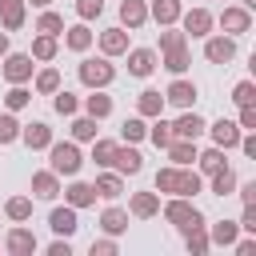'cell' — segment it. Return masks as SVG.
<instances>
[{
	"label": "cell",
	"instance_id": "94428289",
	"mask_svg": "<svg viewBox=\"0 0 256 256\" xmlns=\"http://www.w3.org/2000/svg\"><path fill=\"white\" fill-rule=\"evenodd\" d=\"M240 8H248V12H252V8H256V0H240Z\"/></svg>",
	"mask_w": 256,
	"mask_h": 256
},
{
	"label": "cell",
	"instance_id": "8fae6325",
	"mask_svg": "<svg viewBox=\"0 0 256 256\" xmlns=\"http://www.w3.org/2000/svg\"><path fill=\"white\" fill-rule=\"evenodd\" d=\"M164 104L192 108V104H196V84H192V80H184V76H176V80L168 84V92H164Z\"/></svg>",
	"mask_w": 256,
	"mask_h": 256
},
{
	"label": "cell",
	"instance_id": "ffe728a7",
	"mask_svg": "<svg viewBox=\"0 0 256 256\" xmlns=\"http://www.w3.org/2000/svg\"><path fill=\"white\" fill-rule=\"evenodd\" d=\"M164 152H168V160H172L176 168H192V164H196V140H180V136H176Z\"/></svg>",
	"mask_w": 256,
	"mask_h": 256
},
{
	"label": "cell",
	"instance_id": "5bb4252c",
	"mask_svg": "<svg viewBox=\"0 0 256 256\" xmlns=\"http://www.w3.org/2000/svg\"><path fill=\"white\" fill-rule=\"evenodd\" d=\"M128 212H132L136 220H152V216L160 212V192H132Z\"/></svg>",
	"mask_w": 256,
	"mask_h": 256
},
{
	"label": "cell",
	"instance_id": "11a10c76",
	"mask_svg": "<svg viewBox=\"0 0 256 256\" xmlns=\"http://www.w3.org/2000/svg\"><path fill=\"white\" fill-rule=\"evenodd\" d=\"M232 248H236V256H252V252H256V232H252L248 240H236Z\"/></svg>",
	"mask_w": 256,
	"mask_h": 256
},
{
	"label": "cell",
	"instance_id": "ac0fdd59",
	"mask_svg": "<svg viewBox=\"0 0 256 256\" xmlns=\"http://www.w3.org/2000/svg\"><path fill=\"white\" fill-rule=\"evenodd\" d=\"M100 52L104 56H124L128 52V28H104L100 32Z\"/></svg>",
	"mask_w": 256,
	"mask_h": 256
},
{
	"label": "cell",
	"instance_id": "c3c4849f",
	"mask_svg": "<svg viewBox=\"0 0 256 256\" xmlns=\"http://www.w3.org/2000/svg\"><path fill=\"white\" fill-rule=\"evenodd\" d=\"M232 100H236V104H256V84H252V80H240V84L232 88Z\"/></svg>",
	"mask_w": 256,
	"mask_h": 256
},
{
	"label": "cell",
	"instance_id": "44dd1931",
	"mask_svg": "<svg viewBox=\"0 0 256 256\" xmlns=\"http://www.w3.org/2000/svg\"><path fill=\"white\" fill-rule=\"evenodd\" d=\"M32 196L36 200H56L60 196V176L48 168V172H36L32 176Z\"/></svg>",
	"mask_w": 256,
	"mask_h": 256
},
{
	"label": "cell",
	"instance_id": "cb8c5ba5",
	"mask_svg": "<svg viewBox=\"0 0 256 256\" xmlns=\"http://www.w3.org/2000/svg\"><path fill=\"white\" fill-rule=\"evenodd\" d=\"M24 8H28L24 0H0V24H4V32H16L24 24V16H28Z\"/></svg>",
	"mask_w": 256,
	"mask_h": 256
},
{
	"label": "cell",
	"instance_id": "8d00e7d4",
	"mask_svg": "<svg viewBox=\"0 0 256 256\" xmlns=\"http://www.w3.org/2000/svg\"><path fill=\"white\" fill-rule=\"evenodd\" d=\"M196 164H200V172H204V176H212L216 168H224V148H216V144H212L208 152H196Z\"/></svg>",
	"mask_w": 256,
	"mask_h": 256
},
{
	"label": "cell",
	"instance_id": "f907efd6",
	"mask_svg": "<svg viewBox=\"0 0 256 256\" xmlns=\"http://www.w3.org/2000/svg\"><path fill=\"white\" fill-rule=\"evenodd\" d=\"M240 132H256V104H240Z\"/></svg>",
	"mask_w": 256,
	"mask_h": 256
},
{
	"label": "cell",
	"instance_id": "9c48e42d",
	"mask_svg": "<svg viewBox=\"0 0 256 256\" xmlns=\"http://www.w3.org/2000/svg\"><path fill=\"white\" fill-rule=\"evenodd\" d=\"M204 128H208V120H204L200 112L184 108V112H180V120L172 124V136H180V140H200V136H204Z\"/></svg>",
	"mask_w": 256,
	"mask_h": 256
},
{
	"label": "cell",
	"instance_id": "ee69618b",
	"mask_svg": "<svg viewBox=\"0 0 256 256\" xmlns=\"http://www.w3.org/2000/svg\"><path fill=\"white\" fill-rule=\"evenodd\" d=\"M52 108H56L60 116H76V108H80V100H76L72 92H64V88H56V92H52Z\"/></svg>",
	"mask_w": 256,
	"mask_h": 256
},
{
	"label": "cell",
	"instance_id": "4316f807",
	"mask_svg": "<svg viewBox=\"0 0 256 256\" xmlns=\"http://www.w3.org/2000/svg\"><path fill=\"white\" fill-rule=\"evenodd\" d=\"M100 228H104L108 236L128 232V212H124V208H116V204H112V208H104V212H100Z\"/></svg>",
	"mask_w": 256,
	"mask_h": 256
},
{
	"label": "cell",
	"instance_id": "681fc988",
	"mask_svg": "<svg viewBox=\"0 0 256 256\" xmlns=\"http://www.w3.org/2000/svg\"><path fill=\"white\" fill-rule=\"evenodd\" d=\"M76 12H80V20H96L104 12V0H76Z\"/></svg>",
	"mask_w": 256,
	"mask_h": 256
},
{
	"label": "cell",
	"instance_id": "e0dca14e",
	"mask_svg": "<svg viewBox=\"0 0 256 256\" xmlns=\"http://www.w3.org/2000/svg\"><path fill=\"white\" fill-rule=\"evenodd\" d=\"M60 36H64V44H68L72 52H88V48H92V40H96V32L88 28V20H84V24H72V28H64Z\"/></svg>",
	"mask_w": 256,
	"mask_h": 256
},
{
	"label": "cell",
	"instance_id": "484cf974",
	"mask_svg": "<svg viewBox=\"0 0 256 256\" xmlns=\"http://www.w3.org/2000/svg\"><path fill=\"white\" fill-rule=\"evenodd\" d=\"M160 112H164V96H160L156 88H144V92L136 96V116L148 120V116H160Z\"/></svg>",
	"mask_w": 256,
	"mask_h": 256
},
{
	"label": "cell",
	"instance_id": "3957f363",
	"mask_svg": "<svg viewBox=\"0 0 256 256\" xmlns=\"http://www.w3.org/2000/svg\"><path fill=\"white\" fill-rule=\"evenodd\" d=\"M116 80V68L108 64V56H100V60H80V84H88V88H108Z\"/></svg>",
	"mask_w": 256,
	"mask_h": 256
},
{
	"label": "cell",
	"instance_id": "816d5d0a",
	"mask_svg": "<svg viewBox=\"0 0 256 256\" xmlns=\"http://www.w3.org/2000/svg\"><path fill=\"white\" fill-rule=\"evenodd\" d=\"M236 224H240L244 232H256V204H244V216H240Z\"/></svg>",
	"mask_w": 256,
	"mask_h": 256
},
{
	"label": "cell",
	"instance_id": "7402d4cb",
	"mask_svg": "<svg viewBox=\"0 0 256 256\" xmlns=\"http://www.w3.org/2000/svg\"><path fill=\"white\" fill-rule=\"evenodd\" d=\"M64 204H72V208L80 212V208L96 204V188H92V184H84V180H72V184L64 188Z\"/></svg>",
	"mask_w": 256,
	"mask_h": 256
},
{
	"label": "cell",
	"instance_id": "db71d44e",
	"mask_svg": "<svg viewBox=\"0 0 256 256\" xmlns=\"http://www.w3.org/2000/svg\"><path fill=\"white\" fill-rule=\"evenodd\" d=\"M48 256H72V244H68V236L52 240V244H48Z\"/></svg>",
	"mask_w": 256,
	"mask_h": 256
},
{
	"label": "cell",
	"instance_id": "d590c367",
	"mask_svg": "<svg viewBox=\"0 0 256 256\" xmlns=\"http://www.w3.org/2000/svg\"><path fill=\"white\" fill-rule=\"evenodd\" d=\"M184 244H188L192 256H204V252L212 248V240H208V224H204V228H188V232H184Z\"/></svg>",
	"mask_w": 256,
	"mask_h": 256
},
{
	"label": "cell",
	"instance_id": "f35d334b",
	"mask_svg": "<svg viewBox=\"0 0 256 256\" xmlns=\"http://www.w3.org/2000/svg\"><path fill=\"white\" fill-rule=\"evenodd\" d=\"M96 124H100L96 116H76L72 120V140H96V132H100Z\"/></svg>",
	"mask_w": 256,
	"mask_h": 256
},
{
	"label": "cell",
	"instance_id": "f6af8a7d",
	"mask_svg": "<svg viewBox=\"0 0 256 256\" xmlns=\"http://www.w3.org/2000/svg\"><path fill=\"white\" fill-rule=\"evenodd\" d=\"M28 100H32V92H28L24 84H12V88H8V96H4L8 112H20V108H28Z\"/></svg>",
	"mask_w": 256,
	"mask_h": 256
},
{
	"label": "cell",
	"instance_id": "603a6c76",
	"mask_svg": "<svg viewBox=\"0 0 256 256\" xmlns=\"http://www.w3.org/2000/svg\"><path fill=\"white\" fill-rule=\"evenodd\" d=\"M180 12H184V4H180V0H152V4H148V16H152L160 28H164V24H176V20H180Z\"/></svg>",
	"mask_w": 256,
	"mask_h": 256
},
{
	"label": "cell",
	"instance_id": "d6986e66",
	"mask_svg": "<svg viewBox=\"0 0 256 256\" xmlns=\"http://www.w3.org/2000/svg\"><path fill=\"white\" fill-rule=\"evenodd\" d=\"M128 72L140 76V80L152 76V72H156V52H152V48H132V52H128Z\"/></svg>",
	"mask_w": 256,
	"mask_h": 256
},
{
	"label": "cell",
	"instance_id": "4fadbf2b",
	"mask_svg": "<svg viewBox=\"0 0 256 256\" xmlns=\"http://www.w3.org/2000/svg\"><path fill=\"white\" fill-rule=\"evenodd\" d=\"M20 140L32 148V152H40V148H48L52 144V128L44 124V120H32V124H20Z\"/></svg>",
	"mask_w": 256,
	"mask_h": 256
},
{
	"label": "cell",
	"instance_id": "6da1fadb",
	"mask_svg": "<svg viewBox=\"0 0 256 256\" xmlns=\"http://www.w3.org/2000/svg\"><path fill=\"white\" fill-rule=\"evenodd\" d=\"M48 160H52V172L56 176H76L84 168V156H80L76 140H52L48 144Z\"/></svg>",
	"mask_w": 256,
	"mask_h": 256
},
{
	"label": "cell",
	"instance_id": "b9f144b4",
	"mask_svg": "<svg viewBox=\"0 0 256 256\" xmlns=\"http://www.w3.org/2000/svg\"><path fill=\"white\" fill-rule=\"evenodd\" d=\"M204 188V180H200V172H192V168H180V188H176V196H196Z\"/></svg>",
	"mask_w": 256,
	"mask_h": 256
},
{
	"label": "cell",
	"instance_id": "bcb514c9",
	"mask_svg": "<svg viewBox=\"0 0 256 256\" xmlns=\"http://www.w3.org/2000/svg\"><path fill=\"white\" fill-rule=\"evenodd\" d=\"M184 44H188V36L176 32L172 24H164V32H160V52H168V48H184Z\"/></svg>",
	"mask_w": 256,
	"mask_h": 256
},
{
	"label": "cell",
	"instance_id": "91938a15",
	"mask_svg": "<svg viewBox=\"0 0 256 256\" xmlns=\"http://www.w3.org/2000/svg\"><path fill=\"white\" fill-rule=\"evenodd\" d=\"M24 4H32V8H48L52 0H24Z\"/></svg>",
	"mask_w": 256,
	"mask_h": 256
},
{
	"label": "cell",
	"instance_id": "f546056e",
	"mask_svg": "<svg viewBox=\"0 0 256 256\" xmlns=\"http://www.w3.org/2000/svg\"><path fill=\"white\" fill-rule=\"evenodd\" d=\"M84 112H88V116H96V120L112 116V96H104L100 88H92V96H84Z\"/></svg>",
	"mask_w": 256,
	"mask_h": 256
},
{
	"label": "cell",
	"instance_id": "277c9868",
	"mask_svg": "<svg viewBox=\"0 0 256 256\" xmlns=\"http://www.w3.org/2000/svg\"><path fill=\"white\" fill-rule=\"evenodd\" d=\"M180 32L188 36V40H204L208 32H212V24H216V16L208 12V8H188V12H180Z\"/></svg>",
	"mask_w": 256,
	"mask_h": 256
},
{
	"label": "cell",
	"instance_id": "30bf717a",
	"mask_svg": "<svg viewBox=\"0 0 256 256\" xmlns=\"http://www.w3.org/2000/svg\"><path fill=\"white\" fill-rule=\"evenodd\" d=\"M40 244H36V236H32V228H8V236H4V252H12V256H32Z\"/></svg>",
	"mask_w": 256,
	"mask_h": 256
},
{
	"label": "cell",
	"instance_id": "680465c9",
	"mask_svg": "<svg viewBox=\"0 0 256 256\" xmlns=\"http://www.w3.org/2000/svg\"><path fill=\"white\" fill-rule=\"evenodd\" d=\"M0 56H8V32H0Z\"/></svg>",
	"mask_w": 256,
	"mask_h": 256
},
{
	"label": "cell",
	"instance_id": "836d02e7",
	"mask_svg": "<svg viewBox=\"0 0 256 256\" xmlns=\"http://www.w3.org/2000/svg\"><path fill=\"white\" fill-rule=\"evenodd\" d=\"M212 192H216V196H232V192H236V172H232L228 164L212 172Z\"/></svg>",
	"mask_w": 256,
	"mask_h": 256
},
{
	"label": "cell",
	"instance_id": "83f0119b",
	"mask_svg": "<svg viewBox=\"0 0 256 256\" xmlns=\"http://www.w3.org/2000/svg\"><path fill=\"white\" fill-rule=\"evenodd\" d=\"M236 236H240V224H236V220H220V224H212V232H208V240L220 244V248H232Z\"/></svg>",
	"mask_w": 256,
	"mask_h": 256
},
{
	"label": "cell",
	"instance_id": "f5cc1de1",
	"mask_svg": "<svg viewBox=\"0 0 256 256\" xmlns=\"http://www.w3.org/2000/svg\"><path fill=\"white\" fill-rule=\"evenodd\" d=\"M92 256H116V240H92Z\"/></svg>",
	"mask_w": 256,
	"mask_h": 256
},
{
	"label": "cell",
	"instance_id": "1f68e13d",
	"mask_svg": "<svg viewBox=\"0 0 256 256\" xmlns=\"http://www.w3.org/2000/svg\"><path fill=\"white\" fill-rule=\"evenodd\" d=\"M36 32H44V36H60V32H64V16H60V12H52V8H40Z\"/></svg>",
	"mask_w": 256,
	"mask_h": 256
},
{
	"label": "cell",
	"instance_id": "ab89813d",
	"mask_svg": "<svg viewBox=\"0 0 256 256\" xmlns=\"http://www.w3.org/2000/svg\"><path fill=\"white\" fill-rule=\"evenodd\" d=\"M152 120H156V124L148 128V140H152L156 148H168V144L176 140V136H172V124H168V120H160V116H152Z\"/></svg>",
	"mask_w": 256,
	"mask_h": 256
},
{
	"label": "cell",
	"instance_id": "6f0895ef",
	"mask_svg": "<svg viewBox=\"0 0 256 256\" xmlns=\"http://www.w3.org/2000/svg\"><path fill=\"white\" fill-rule=\"evenodd\" d=\"M236 148H244V156H256V136L248 132V136H240V144Z\"/></svg>",
	"mask_w": 256,
	"mask_h": 256
},
{
	"label": "cell",
	"instance_id": "7c38bea8",
	"mask_svg": "<svg viewBox=\"0 0 256 256\" xmlns=\"http://www.w3.org/2000/svg\"><path fill=\"white\" fill-rule=\"evenodd\" d=\"M220 28H224L228 36H244V32L252 28V12H248V8H224V12H220Z\"/></svg>",
	"mask_w": 256,
	"mask_h": 256
},
{
	"label": "cell",
	"instance_id": "4dcf8cb0",
	"mask_svg": "<svg viewBox=\"0 0 256 256\" xmlns=\"http://www.w3.org/2000/svg\"><path fill=\"white\" fill-rule=\"evenodd\" d=\"M148 136V124H144V116H128L124 124H120V140L124 144H140Z\"/></svg>",
	"mask_w": 256,
	"mask_h": 256
},
{
	"label": "cell",
	"instance_id": "d4e9b609",
	"mask_svg": "<svg viewBox=\"0 0 256 256\" xmlns=\"http://www.w3.org/2000/svg\"><path fill=\"white\" fill-rule=\"evenodd\" d=\"M92 188H96V196H100V200H116V196L124 192V176H120V172H100Z\"/></svg>",
	"mask_w": 256,
	"mask_h": 256
},
{
	"label": "cell",
	"instance_id": "7dc6e473",
	"mask_svg": "<svg viewBox=\"0 0 256 256\" xmlns=\"http://www.w3.org/2000/svg\"><path fill=\"white\" fill-rule=\"evenodd\" d=\"M12 140H20V124L12 112H4L0 116V144H12Z\"/></svg>",
	"mask_w": 256,
	"mask_h": 256
},
{
	"label": "cell",
	"instance_id": "5b68a950",
	"mask_svg": "<svg viewBox=\"0 0 256 256\" xmlns=\"http://www.w3.org/2000/svg\"><path fill=\"white\" fill-rule=\"evenodd\" d=\"M204 60L208 64H228V60H236V36H228V32H220V36H204Z\"/></svg>",
	"mask_w": 256,
	"mask_h": 256
},
{
	"label": "cell",
	"instance_id": "7bdbcfd3",
	"mask_svg": "<svg viewBox=\"0 0 256 256\" xmlns=\"http://www.w3.org/2000/svg\"><path fill=\"white\" fill-rule=\"evenodd\" d=\"M56 88H60V72H56V68H40V72H36V92H40V96H52Z\"/></svg>",
	"mask_w": 256,
	"mask_h": 256
},
{
	"label": "cell",
	"instance_id": "f1b7e54d",
	"mask_svg": "<svg viewBox=\"0 0 256 256\" xmlns=\"http://www.w3.org/2000/svg\"><path fill=\"white\" fill-rule=\"evenodd\" d=\"M160 64H164L172 76H184V72H188V64H192V56H188V44H184V48H168Z\"/></svg>",
	"mask_w": 256,
	"mask_h": 256
},
{
	"label": "cell",
	"instance_id": "7a4b0ae2",
	"mask_svg": "<svg viewBox=\"0 0 256 256\" xmlns=\"http://www.w3.org/2000/svg\"><path fill=\"white\" fill-rule=\"evenodd\" d=\"M164 220L176 224L180 232H188V228H204V216H200V208H196L188 196H172V200L164 204Z\"/></svg>",
	"mask_w": 256,
	"mask_h": 256
},
{
	"label": "cell",
	"instance_id": "2e32d148",
	"mask_svg": "<svg viewBox=\"0 0 256 256\" xmlns=\"http://www.w3.org/2000/svg\"><path fill=\"white\" fill-rule=\"evenodd\" d=\"M144 20H148V4L144 0H120V28L136 32V28H144Z\"/></svg>",
	"mask_w": 256,
	"mask_h": 256
},
{
	"label": "cell",
	"instance_id": "52a82bcc",
	"mask_svg": "<svg viewBox=\"0 0 256 256\" xmlns=\"http://www.w3.org/2000/svg\"><path fill=\"white\" fill-rule=\"evenodd\" d=\"M204 132H208V136H212V144H216V148H224V152H228V148H236V144H240V136H244V132H240V124H236V120H224V116H220L216 124H208Z\"/></svg>",
	"mask_w": 256,
	"mask_h": 256
},
{
	"label": "cell",
	"instance_id": "d6a6232c",
	"mask_svg": "<svg viewBox=\"0 0 256 256\" xmlns=\"http://www.w3.org/2000/svg\"><path fill=\"white\" fill-rule=\"evenodd\" d=\"M28 56H32V60H40V64L56 60V36H44V32H40V36L32 40V52H28Z\"/></svg>",
	"mask_w": 256,
	"mask_h": 256
},
{
	"label": "cell",
	"instance_id": "ba28073f",
	"mask_svg": "<svg viewBox=\"0 0 256 256\" xmlns=\"http://www.w3.org/2000/svg\"><path fill=\"white\" fill-rule=\"evenodd\" d=\"M108 168H116L120 176H136V172L144 168V156H140L132 144H124V140H120V144H116V152H112V164H108Z\"/></svg>",
	"mask_w": 256,
	"mask_h": 256
},
{
	"label": "cell",
	"instance_id": "74e56055",
	"mask_svg": "<svg viewBox=\"0 0 256 256\" xmlns=\"http://www.w3.org/2000/svg\"><path fill=\"white\" fill-rule=\"evenodd\" d=\"M176 188H180V168H176V164L160 168V172H156V192H168V196H176Z\"/></svg>",
	"mask_w": 256,
	"mask_h": 256
},
{
	"label": "cell",
	"instance_id": "60d3db41",
	"mask_svg": "<svg viewBox=\"0 0 256 256\" xmlns=\"http://www.w3.org/2000/svg\"><path fill=\"white\" fill-rule=\"evenodd\" d=\"M116 144H120V140H100V136H96V140H92V164L108 168V164H112V152H116Z\"/></svg>",
	"mask_w": 256,
	"mask_h": 256
},
{
	"label": "cell",
	"instance_id": "9a60e30c",
	"mask_svg": "<svg viewBox=\"0 0 256 256\" xmlns=\"http://www.w3.org/2000/svg\"><path fill=\"white\" fill-rule=\"evenodd\" d=\"M48 228H52L56 236H76V228H80V220H76V208H72V204H64V208H52V216H48Z\"/></svg>",
	"mask_w": 256,
	"mask_h": 256
},
{
	"label": "cell",
	"instance_id": "8992f818",
	"mask_svg": "<svg viewBox=\"0 0 256 256\" xmlns=\"http://www.w3.org/2000/svg\"><path fill=\"white\" fill-rule=\"evenodd\" d=\"M32 56L28 52H8L4 56V80L8 84H24V80H32Z\"/></svg>",
	"mask_w": 256,
	"mask_h": 256
},
{
	"label": "cell",
	"instance_id": "9f6ffc18",
	"mask_svg": "<svg viewBox=\"0 0 256 256\" xmlns=\"http://www.w3.org/2000/svg\"><path fill=\"white\" fill-rule=\"evenodd\" d=\"M240 200H244V204H256V180L240 184Z\"/></svg>",
	"mask_w": 256,
	"mask_h": 256
},
{
	"label": "cell",
	"instance_id": "e575fe53",
	"mask_svg": "<svg viewBox=\"0 0 256 256\" xmlns=\"http://www.w3.org/2000/svg\"><path fill=\"white\" fill-rule=\"evenodd\" d=\"M4 212H8V220H16V224L32 220V196H12V200L4 204Z\"/></svg>",
	"mask_w": 256,
	"mask_h": 256
}]
</instances>
